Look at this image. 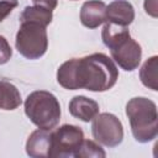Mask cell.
Masks as SVG:
<instances>
[{"mask_svg":"<svg viewBox=\"0 0 158 158\" xmlns=\"http://www.w3.org/2000/svg\"><path fill=\"white\" fill-rule=\"evenodd\" d=\"M118 79L114 60L104 53H93L83 58H72L57 70V81L68 90L85 89L101 93L111 89Z\"/></svg>","mask_w":158,"mask_h":158,"instance_id":"1","label":"cell"},{"mask_svg":"<svg viewBox=\"0 0 158 158\" xmlns=\"http://www.w3.org/2000/svg\"><path fill=\"white\" fill-rule=\"evenodd\" d=\"M104 44L110 49L112 59L126 72L138 68L142 59V47L135 41L127 27L105 22L101 31Z\"/></svg>","mask_w":158,"mask_h":158,"instance_id":"2","label":"cell"},{"mask_svg":"<svg viewBox=\"0 0 158 158\" xmlns=\"http://www.w3.org/2000/svg\"><path fill=\"white\" fill-rule=\"evenodd\" d=\"M126 116L128 117L133 138L139 143H148L158 135L157 105L148 98L136 96L126 104Z\"/></svg>","mask_w":158,"mask_h":158,"instance_id":"3","label":"cell"},{"mask_svg":"<svg viewBox=\"0 0 158 158\" xmlns=\"http://www.w3.org/2000/svg\"><path fill=\"white\" fill-rule=\"evenodd\" d=\"M25 114L38 128L53 130L60 120V104L54 94L47 90H36L25 100Z\"/></svg>","mask_w":158,"mask_h":158,"instance_id":"4","label":"cell"},{"mask_svg":"<svg viewBox=\"0 0 158 158\" xmlns=\"http://www.w3.org/2000/svg\"><path fill=\"white\" fill-rule=\"evenodd\" d=\"M15 46L17 52L27 59L41 58L48 48L46 26L33 21H21L16 33Z\"/></svg>","mask_w":158,"mask_h":158,"instance_id":"5","label":"cell"},{"mask_svg":"<svg viewBox=\"0 0 158 158\" xmlns=\"http://www.w3.org/2000/svg\"><path fill=\"white\" fill-rule=\"evenodd\" d=\"M84 139L83 130L77 125L65 123L52 131V146L49 158L74 157Z\"/></svg>","mask_w":158,"mask_h":158,"instance_id":"6","label":"cell"},{"mask_svg":"<svg viewBox=\"0 0 158 158\" xmlns=\"http://www.w3.org/2000/svg\"><path fill=\"white\" fill-rule=\"evenodd\" d=\"M91 121V133L99 144L114 148L122 142L123 126L117 116L110 112H101Z\"/></svg>","mask_w":158,"mask_h":158,"instance_id":"7","label":"cell"},{"mask_svg":"<svg viewBox=\"0 0 158 158\" xmlns=\"http://www.w3.org/2000/svg\"><path fill=\"white\" fill-rule=\"evenodd\" d=\"M52 131L38 128L33 131L26 142V153L31 158H49L52 146Z\"/></svg>","mask_w":158,"mask_h":158,"instance_id":"8","label":"cell"},{"mask_svg":"<svg viewBox=\"0 0 158 158\" xmlns=\"http://www.w3.org/2000/svg\"><path fill=\"white\" fill-rule=\"evenodd\" d=\"M106 21V4L101 0L85 1L80 9V22L88 28H96Z\"/></svg>","mask_w":158,"mask_h":158,"instance_id":"9","label":"cell"},{"mask_svg":"<svg viewBox=\"0 0 158 158\" xmlns=\"http://www.w3.org/2000/svg\"><path fill=\"white\" fill-rule=\"evenodd\" d=\"M135 20V9L127 0H114L106 5V21L127 27Z\"/></svg>","mask_w":158,"mask_h":158,"instance_id":"10","label":"cell"},{"mask_svg":"<svg viewBox=\"0 0 158 158\" xmlns=\"http://www.w3.org/2000/svg\"><path fill=\"white\" fill-rule=\"evenodd\" d=\"M68 110L73 117L83 122H89L99 114L100 107L95 100L84 95H77L69 101Z\"/></svg>","mask_w":158,"mask_h":158,"instance_id":"11","label":"cell"},{"mask_svg":"<svg viewBox=\"0 0 158 158\" xmlns=\"http://www.w3.org/2000/svg\"><path fill=\"white\" fill-rule=\"evenodd\" d=\"M22 102L19 89L10 81L0 80V109L11 111L17 109Z\"/></svg>","mask_w":158,"mask_h":158,"instance_id":"12","label":"cell"},{"mask_svg":"<svg viewBox=\"0 0 158 158\" xmlns=\"http://www.w3.org/2000/svg\"><path fill=\"white\" fill-rule=\"evenodd\" d=\"M157 69H158V57L157 56H152L151 58H148L142 64V67L139 69V79H141L142 84L153 91L158 90Z\"/></svg>","mask_w":158,"mask_h":158,"instance_id":"13","label":"cell"},{"mask_svg":"<svg viewBox=\"0 0 158 158\" xmlns=\"http://www.w3.org/2000/svg\"><path fill=\"white\" fill-rule=\"evenodd\" d=\"M52 19H53L52 10H49L44 6H41V5L26 6L20 15V22L21 21H33V22L42 23L46 27L52 22Z\"/></svg>","mask_w":158,"mask_h":158,"instance_id":"14","label":"cell"},{"mask_svg":"<svg viewBox=\"0 0 158 158\" xmlns=\"http://www.w3.org/2000/svg\"><path fill=\"white\" fill-rule=\"evenodd\" d=\"M74 157L75 158H91V157L105 158L106 153L98 142H94L91 139H83Z\"/></svg>","mask_w":158,"mask_h":158,"instance_id":"15","label":"cell"},{"mask_svg":"<svg viewBox=\"0 0 158 158\" xmlns=\"http://www.w3.org/2000/svg\"><path fill=\"white\" fill-rule=\"evenodd\" d=\"M12 57V49L9 41L0 35V65L7 63Z\"/></svg>","mask_w":158,"mask_h":158,"instance_id":"16","label":"cell"},{"mask_svg":"<svg viewBox=\"0 0 158 158\" xmlns=\"http://www.w3.org/2000/svg\"><path fill=\"white\" fill-rule=\"evenodd\" d=\"M17 5V0H0V22L4 21Z\"/></svg>","mask_w":158,"mask_h":158,"instance_id":"17","label":"cell"},{"mask_svg":"<svg viewBox=\"0 0 158 158\" xmlns=\"http://www.w3.org/2000/svg\"><path fill=\"white\" fill-rule=\"evenodd\" d=\"M144 10L152 17H157V0H144Z\"/></svg>","mask_w":158,"mask_h":158,"instance_id":"18","label":"cell"},{"mask_svg":"<svg viewBox=\"0 0 158 158\" xmlns=\"http://www.w3.org/2000/svg\"><path fill=\"white\" fill-rule=\"evenodd\" d=\"M32 2H33V5H41V6H44L53 11L57 7L58 0H32Z\"/></svg>","mask_w":158,"mask_h":158,"instance_id":"19","label":"cell"},{"mask_svg":"<svg viewBox=\"0 0 158 158\" xmlns=\"http://www.w3.org/2000/svg\"><path fill=\"white\" fill-rule=\"evenodd\" d=\"M72 1H75V0H72Z\"/></svg>","mask_w":158,"mask_h":158,"instance_id":"20","label":"cell"}]
</instances>
